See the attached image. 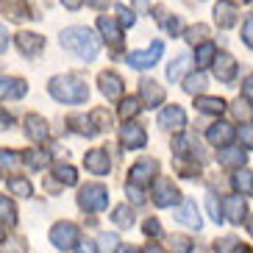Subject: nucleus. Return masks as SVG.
<instances>
[{
  "instance_id": "1",
  "label": "nucleus",
  "mask_w": 253,
  "mask_h": 253,
  "mask_svg": "<svg viewBox=\"0 0 253 253\" xmlns=\"http://www.w3.org/2000/svg\"><path fill=\"white\" fill-rule=\"evenodd\" d=\"M61 47L73 50L75 56L84 59V61H95L97 53H100V42H97V37L92 34L89 28H84V25H73V28L61 31Z\"/></svg>"
},
{
  "instance_id": "2",
  "label": "nucleus",
  "mask_w": 253,
  "mask_h": 253,
  "mask_svg": "<svg viewBox=\"0 0 253 253\" xmlns=\"http://www.w3.org/2000/svg\"><path fill=\"white\" fill-rule=\"evenodd\" d=\"M47 92H50V97H56L59 103H84L86 97H89V86H86V81H81L78 75H53L50 84H47Z\"/></svg>"
},
{
  "instance_id": "3",
  "label": "nucleus",
  "mask_w": 253,
  "mask_h": 253,
  "mask_svg": "<svg viewBox=\"0 0 253 253\" xmlns=\"http://www.w3.org/2000/svg\"><path fill=\"white\" fill-rule=\"evenodd\" d=\"M78 206L84 211H103L109 206V189L103 184H86L78 192Z\"/></svg>"
},
{
  "instance_id": "4",
  "label": "nucleus",
  "mask_w": 253,
  "mask_h": 253,
  "mask_svg": "<svg viewBox=\"0 0 253 253\" xmlns=\"http://www.w3.org/2000/svg\"><path fill=\"white\" fill-rule=\"evenodd\" d=\"M162 53H164V42H156L153 39V45H148L145 50H134V53H128V64L134 70H148V67H153L159 59H162Z\"/></svg>"
},
{
  "instance_id": "5",
  "label": "nucleus",
  "mask_w": 253,
  "mask_h": 253,
  "mask_svg": "<svg viewBox=\"0 0 253 253\" xmlns=\"http://www.w3.org/2000/svg\"><path fill=\"white\" fill-rule=\"evenodd\" d=\"M81 231H78V225L75 223H56L50 228V242L59 251H67V248H73L75 242H81Z\"/></svg>"
},
{
  "instance_id": "6",
  "label": "nucleus",
  "mask_w": 253,
  "mask_h": 253,
  "mask_svg": "<svg viewBox=\"0 0 253 253\" xmlns=\"http://www.w3.org/2000/svg\"><path fill=\"white\" fill-rule=\"evenodd\" d=\"M178 201H181V192L170 178H159L153 184V203L156 206H175Z\"/></svg>"
},
{
  "instance_id": "7",
  "label": "nucleus",
  "mask_w": 253,
  "mask_h": 253,
  "mask_svg": "<svg viewBox=\"0 0 253 253\" xmlns=\"http://www.w3.org/2000/svg\"><path fill=\"white\" fill-rule=\"evenodd\" d=\"M186 126V112L181 106H164L162 114H159V128L162 131H181Z\"/></svg>"
},
{
  "instance_id": "8",
  "label": "nucleus",
  "mask_w": 253,
  "mask_h": 253,
  "mask_svg": "<svg viewBox=\"0 0 253 253\" xmlns=\"http://www.w3.org/2000/svg\"><path fill=\"white\" fill-rule=\"evenodd\" d=\"M14 42H17V50L23 53V56H28V59L39 56L42 47H45V39L39 37V34H34V31H20Z\"/></svg>"
},
{
  "instance_id": "9",
  "label": "nucleus",
  "mask_w": 253,
  "mask_h": 253,
  "mask_svg": "<svg viewBox=\"0 0 253 253\" xmlns=\"http://www.w3.org/2000/svg\"><path fill=\"white\" fill-rule=\"evenodd\" d=\"M159 170V164L153 162V159H139V162L131 167V181L128 184H134V186H145V184H150L153 181V172Z\"/></svg>"
},
{
  "instance_id": "10",
  "label": "nucleus",
  "mask_w": 253,
  "mask_h": 253,
  "mask_svg": "<svg viewBox=\"0 0 253 253\" xmlns=\"http://www.w3.org/2000/svg\"><path fill=\"white\" fill-rule=\"evenodd\" d=\"M28 92V84L23 78H11V75H0V100H20Z\"/></svg>"
},
{
  "instance_id": "11",
  "label": "nucleus",
  "mask_w": 253,
  "mask_h": 253,
  "mask_svg": "<svg viewBox=\"0 0 253 253\" xmlns=\"http://www.w3.org/2000/svg\"><path fill=\"white\" fill-rule=\"evenodd\" d=\"M84 167L92 172V175H106L112 162H109V153L103 148H95V150H86V156H84Z\"/></svg>"
},
{
  "instance_id": "12",
  "label": "nucleus",
  "mask_w": 253,
  "mask_h": 253,
  "mask_svg": "<svg viewBox=\"0 0 253 253\" xmlns=\"http://www.w3.org/2000/svg\"><path fill=\"white\" fill-rule=\"evenodd\" d=\"M120 142H123V148H145V142H148V136H145V131H142L136 123H123V128H120Z\"/></svg>"
},
{
  "instance_id": "13",
  "label": "nucleus",
  "mask_w": 253,
  "mask_h": 253,
  "mask_svg": "<svg viewBox=\"0 0 253 253\" xmlns=\"http://www.w3.org/2000/svg\"><path fill=\"white\" fill-rule=\"evenodd\" d=\"M97 84H100V92H103L109 100H120V97H123V78H120L117 73L103 70V73L97 75Z\"/></svg>"
},
{
  "instance_id": "14",
  "label": "nucleus",
  "mask_w": 253,
  "mask_h": 253,
  "mask_svg": "<svg viewBox=\"0 0 253 253\" xmlns=\"http://www.w3.org/2000/svg\"><path fill=\"white\" fill-rule=\"evenodd\" d=\"M223 211H225V217H228V223L239 225L242 220H245V214H248L245 198H242V195H231V198H225V203H223Z\"/></svg>"
},
{
  "instance_id": "15",
  "label": "nucleus",
  "mask_w": 253,
  "mask_h": 253,
  "mask_svg": "<svg viewBox=\"0 0 253 253\" xmlns=\"http://www.w3.org/2000/svg\"><path fill=\"white\" fill-rule=\"evenodd\" d=\"M97 31L106 42H112L114 47L123 45V31H120V23L112 20V17H97Z\"/></svg>"
},
{
  "instance_id": "16",
  "label": "nucleus",
  "mask_w": 253,
  "mask_h": 253,
  "mask_svg": "<svg viewBox=\"0 0 253 253\" xmlns=\"http://www.w3.org/2000/svg\"><path fill=\"white\" fill-rule=\"evenodd\" d=\"M206 139L211 142L214 148H225V145L234 139V128H231L228 123H223V120H220V123H214V126L206 131Z\"/></svg>"
},
{
  "instance_id": "17",
  "label": "nucleus",
  "mask_w": 253,
  "mask_h": 253,
  "mask_svg": "<svg viewBox=\"0 0 253 253\" xmlns=\"http://www.w3.org/2000/svg\"><path fill=\"white\" fill-rule=\"evenodd\" d=\"M214 75L220 81H234V75H237V59L231 56V53H220L214 61Z\"/></svg>"
},
{
  "instance_id": "18",
  "label": "nucleus",
  "mask_w": 253,
  "mask_h": 253,
  "mask_svg": "<svg viewBox=\"0 0 253 253\" xmlns=\"http://www.w3.org/2000/svg\"><path fill=\"white\" fill-rule=\"evenodd\" d=\"M23 126H25V134H28V139H34V142L47 139V123L39 117V114H28Z\"/></svg>"
},
{
  "instance_id": "19",
  "label": "nucleus",
  "mask_w": 253,
  "mask_h": 253,
  "mask_svg": "<svg viewBox=\"0 0 253 253\" xmlns=\"http://www.w3.org/2000/svg\"><path fill=\"white\" fill-rule=\"evenodd\" d=\"M139 92H142V100L153 109V106H159L164 100V89L159 86L156 81H150V78H142V84H139Z\"/></svg>"
},
{
  "instance_id": "20",
  "label": "nucleus",
  "mask_w": 253,
  "mask_h": 253,
  "mask_svg": "<svg viewBox=\"0 0 253 253\" xmlns=\"http://www.w3.org/2000/svg\"><path fill=\"white\" fill-rule=\"evenodd\" d=\"M153 14L162 17V20H159V25H162V28L167 31L170 37H178V34H184V23H181V17L167 14V11H164V6H156V8H153Z\"/></svg>"
},
{
  "instance_id": "21",
  "label": "nucleus",
  "mask_w": 253,
  "mask_h": 253,
  "mask_svg": "<svg viewBox=\"0 0 253 253\" xmlns=\"http://www.w3.org/2000/svg\"><path fill=\"white\" fill-rule=\"evenodd\" d=\"M214 20H217V25L231 28V25L237 23V8H234V3H228V0H220V3L214 6Z\"/></svg>"
},
{
  "instance_id": "22",
  "label": "nucleus",
  "mask_w": 253,
  "mask_h": 253,
  "mask_svg": "<svg viewBox=\"0 0 253 253\" xmlns=\"http://www.w3.org/2000/svg\"><path fill=\"white\" fill-rule=\"evenodd\" d=\"M175 220L189 225V228H201V214H198V206L192 201H184V206L175 211Z\"/></svg>"
},
{
  "instance_id": "23",
  "label": "nucleus",
  "mask_w": 253,
  "mask_h": 253,
  "mask_svg": "<svg viewBox=\"0 0 253 253\" xmlns=\"http://www.w3.org/2000/svg\"><path fill=\"white\" fill-rule=\"evenodd\" d=\"M195 109H201L203 114H223L225 112V100H223V97L198 95V97H195Z\"/></svg>"
},
{
  "instance_id": "24",
  "label": "nucleus",
  "mask_w": 253,
  "mask_h": 253,
  "mask_svg": "<svg viewBox=\"0 0 253 253\" xmlns=\"http://www.w3.org/2000/svg\"><path fill=\"white\" fill-rule=\"evenodd\" d=\"M3 14L8 20H28V6H25V0H3Z\"/></svg>"
},
{
  "instance_id": "25",
  "label": "nucleus",
  "mask_w": 253,
  "mask_h": 253,
  "mask_svg": "<svg viewBox=\"0 0 253 253\" xmlns=\"http://www.w3.org/2000/svg\"><path fill=\"white\" fill-rule=\"evenodd\" d=\"M248 159V153H242V150H234V148H225L217 153V162H220V167H242Z\"/></svg>"
},
{
  "instance_id": "26",
  "label": "nucleus",
  "mask_w": 253,
  "mask_h": 253,
  "mask_svg": "<svg viewBox=\"0 0 253 253\" xmlns=\"http://www.w3.org/2000/svg\"><path fill=\"white\" fill-rule=\"evenodd\" d=\"M189 53H181V56H175V59L170 61V67H167V78L170 81H181L184 78V73L189 70Z\"/></svg>"
},
{
  "instance_id": "27",
  "label": "nucleus",
  "mask_w": 253,
  "mask_h": 253,
  "mask_svg": "<svg viewBox=\"0 0 253 253\" xmlns=\"http://www.w3.org/2000/svg\"><path fill=\"white\" fill-rule=\"evenodd\" d=\"M20 164H23V159H20L17 150L0 148V170H3V172H17V170H20Z\"/></svg>"
},
{
  "instance_id": "28",
  "label": "nucleus",
  "mask_w": 253,
  "mask_h": 253,
  "mask_svg": "<svg viewBox=\"0 0 253 253\" xmlns=\"http://www.w3.org/2000/svg\"><path fill=\"white\" fill-rule=\"evenodd\" d=\"M217 56H220V53H217L214 42H203V45L198 47V56H195V59H198V67H211L217 61Z\"/></svg>"
},
{
  "instance_id": "29",
  "label": "nucleus",
  "mask_w": 253,
  "mask_h": 253,
  "mask_svg": "<svg viewBox=\"0 0 253 253\" xmlns=\"http://www.w3.org/2000/svg\"><path fill=\"white\" fill-rule=\"evenodd\" d=\"M23 162L34 170H42V167L50 164V153H45V150H23Z\"/></svg>"
},
{
  "instance_id": "30",
  "label": "nucleus",
  "mask_w": 253,
  "mask_h": 253,
  "mask_svg": "<svg viewBox=\"0 0 253 253\" xmlns=\"http://www.w3.org/2000/svg\"><path fill=\"white\" fill-rule=\"evenodd\" d=\"M70 126H73L78 134H84V136L97 134V128H95V123H92V117H86V114H75V117H70Z\"/></svg>"
},
{
  "instance_id": "31",
  "label": "nucleus",
  "mask_w": 253,
  "mask_h": 253,
  "mask_svg": "<svg viewBox=\"0 0 253 253\" xmlns=\"http://www.w3.org/2000/svg\"><path fill=\"white\" fill-rule=\"evenodd\" d=\"M0 220L6 225H14L17 223V209H14V201L6 198V195H0Z\"/></svg>"
},
{
  "instance_id": "32",
  "label": "nucleus",
  "mask_w": 253,
  "mask_h": 253,
  "mask_svg": "<svg viewBox=\"0 0 253 253\" xmlns=\"http://www.w3.org/2000/svg\"><path fill=\"white\" fill-rule=\"evenodd\" d=\"M234 189H237L239 195H253V175L248 170H239L237 175H234Z\"/></svg>"
},
{
  "instance_id": "33",
  "label": "nucleus",
  "mask_w": 253,
  "mask_h": 253,
  "mask_svg": "<svg viewBox=\"0 0 253 253\" xmlns=\"http://www.w3.org/2000/svg\"><path fill=\"white\" fill-rule=\"evenodd\" d=\"M114 20L120 23V28H131V25L136 23V14L128 6H123V3H120V6H114Z\"/></svg>"
},
{
  "instance_id": "34",
  "label": "nucleus",
  "mask_w": 253,
  "mask_h": 253,
  "mask_svg": "<svg viewBox=\"0 0 253 253\" xmlns=\"http://www.w3.org/2000/svg\"><path fill=\"white\" fill-rule=\"evenodd\" d=\"M139 114V100L136 97H123V103H120V117L126 120H131V117H136Z\"/></svg>"
},
{
  "instance_id": "35",
  "label": "nucleus",
  "mask_w": 253,
  "mask_h": 253,
  "mask_svg": "<svg viewBox=\"0 0 253 253\" xmlns=\"http://www.w3.org/2000/svg\"><path fill=\"white\" fill-rule=\"evenodd\" d=\"M112 220L120 225V228H128V225L134 223V211H131L128 206H117V209L112 211Z\"/></svg>"
},
{
  "instance_id": "36",
  "label": "nucleus",
  "mask_w": 253,
  "mask_h": 253,
  "mask_svg": "<svg viewBox=\"0 0 253 253\" xmlns=\"http://www.w3.org/2000/svg\"><path fill=\"white\" fill-rule=\"evenodd\" d=\"M203 86H206V75H203V73H192L184 81V89L189 92V95H195V97H198V92H201Z\"/></svg>"
},
{
  "instance_id": "37",
  "label": "nucleus",
  "mask_w": 253,
  "mask_h": 253,
  "mask_svg": "<svg viewBox=\"0 0 253 253\" xmlns=\"http://www.w3.org/2000/svg\"><path fill=\"white\" fill-rule=\"evenodd\" d=\"M175 167H178V172L184 175V178H195V175L201 172L198 159H192V162H186V159H175Z\"/></svg>"
},
{
  "instance_id": "38",
  "label": "nucleus",
  "mask_w": 253,
  "mask_h": 253,
  "mask_svg": "<svg viewBox=\"0 0 253 253\" xmlns=\"http://www.w3.org/2000/svg\"><path fill=\"white\" fill-rule=\"evenodd\" d=\"M89 117H92V123H95L97 131H109V126H112V114L106 112V109H95Z\"/></svg>"
},
{
  "instance_id": "39",
  "label": "nucleus",
  "mask_w": 253,
  "mask_h": 253,
  "mask_svg": "<svg viewBox=\"0 0 253 253\" xmlns=\"http://www.w3.org/2000/svg\"><path fill=\"white\" fill-rule=\"evenodd\" d=\"M56 178H59L64 186H73L75 181H78V175H75V170L70 167V164H59V167H56Z\"/></svg>"
},
{
  "instance_id": "40",
  "label": "nucleus",
  "mask_w": 253,
  "mask_h": 253,
  "mask_svg": "<svg viewBox=\"0 0 253 253\" xmlns=\"http://www.w3.org/2000/svg\"><path fill=\"white\" fill-rule=\"evenodd\" d=\"M8 189H11L17 198H31V192H34L25 178H11V181H8Z\"/></svg>"
},
{
  "instance_id": "41",
  "label": "nucleus",
  "mask_w": 253,
  "mask_h": 253,
  "mask_svg": "<svg viewBox=\"0 0 253 253\" xmlns=\"http://www.w3.org/2000/svg\"><path fill=\"white\" fill-rule=\"evenodd\" d=\"M231 112H234V117H237V120H251L253 109H251V103H248V100H242V97H239L237 103H234V109H231Z\"/></svg>"
},
{
  "instance_id": "42",
  "label": "nucleus",
  "mask_w": 253,
  "mask_h": 253,
  "mask_svg": "<svg viewBox=\"0 0 253 253\" xmlns=\"http://www.w3.org/2000/svg\"><path fill=\"white\" fill-rule=\"evenodd\" d=\"M170 248L175 253H189L192 251V239L189 237H170Z\"/></svg>"
},
{
  "instance_id": "43",
  "label": "nucleus",
  "mask_w": 253,
  "mask_h": 253,
  "mask_svg": "<svg viewBox=\"0 0 253 253\" xmlns=\"http://www.w3.org/2000/svg\"><path fill=\"white\" fill-rule=\"evenodd\" d=\"M206 34H209L206 25H192L189 31H184L186 42H192V45H198V39H206Z\"/></svg>"
},
{
  "instance_id": "44",
  "label": "nucleus",
  "mask_w": 253,
  "mask_h": 253,
  "mask_svg": "<svg viewBox=\"0 0 253 253\" xmlns=\"http://www.w3.org/2000/svg\"><path fill=\"white\" fill-rule=\"evenodd\" d=\"M206 209H209V214H211L214 223H223V220H220V217H223V209H220V203H217L214 195H209V198H206Z\"/></svg>"
},
{
  "instance_id": "45",
  "label": "nucleus",
  "mask_w": 253,
  "mask_h": 253,
  "mask_svg": "<svg viewBox=\"0 0 253 253\" xmlns=\"http://www.w3.org/2000/svg\"><path fill=\"white\" fill-rule=\"evenodd\" d=\"M237 134H239V139H242V145H245L248 150H253V126L251 123H242V128H239Z\"/></svg>"
},
{
  "instance_id": "46",
  "label": "nucleus",
  "mask_w": 253,
  "mask_h": 253,
  "mask_svg": "<svg viewBox=\"0 0 253 253\" xmlns=\"http://www.w3.org/2000/svg\"><path fill=\"white\" fill-rule=\"evenodd\" d=\"M0 253H28V248H25L23 239H11L8 245H3V251Z\"/></svg>"
},
{
  "instance_id": "47",
  "label": "nucleus",
  "mask_w": 253,
  "mask_h": 253,
  "mask_svg": "<svg viewBox=\"0 0 253 253\" xmlns=\"http://www.w3.org/2000/svg\"><path fill=\"white\" fill-rule=\"evenodd\" d=\"M234 248H237V239H234V237H225V239H217L214 251H217V253H228V251H234Z\"/></svg>"
},
{
  "instance_id": "48",
  "label": "nucleus",
  "mask_w": 253,
  "mask_h": 253,
  "mask_svg": "<svg viewBox=\"0 0 253 253\" xmlns=\"http://www.w3.org/2000/svg\"><path fill=\"white\" fill-rule=\"evenodd\" d=\"M242 42H245L248 47H253V17L242 23Z\"/></svg>"
},
{
  "instance_id": "49",
  "label": "nucleus",
  "mask_w": 253,
  "mask_h": 253,
  "mask_svg": "<svg viewBox=\"0 0 253 253\" xmlns=\"http://www.w3.org/2000/svg\"><path fill=\"white\" fill-rule=\"evenodd\" d=\"M126 192H128V198H131V201H134V203H145V192H142L139 186L128 184V186H126Z\"/></svg>"
},
{
  "instance_id": "50",
  "label": "nucleus",
  "mask_w": 253,
  "mask_h": 253,
  "mask_svg": "<svg viewBox=\"0 0 253 253\" xmlns=\"http://www.w3.org/2000/svg\"><path fill=\"white\" fill-rule=\"evenodd\" d=\"M242 95H245L248 103H253V73L248 75L245 81H242Z\"/></svg>"
},
{
  "instance_id": "51",
  "label": "nucleus",
  "mask_w": 253,
  "mask_h": 253,
  "mask_svg": "<svg viewBox=\"0 0 253 253\" xmlns=\"http://www.w3.org/2000/svg\"><path fill=\"white\" fill-rule=\"evenodd\" d=\"M145 234H148V237H159V234H162V225H159V220H153V217H150L148 223H145Z\"/></svg>"
},
{
  "instance_id": "52",
  "label": "nucleus",
  "mask_w": 253,
  "mask_h": 253,
  "mask_svg": "<svg viewBox=\"0 0 253 253\" xmlns=\"http://www.w3.org/2000/svg\"><path fill=\"white\" fill-rule=\"evenodd\" d=\"M100 242H103V248H114V245H117V237H114V234H103Z\"/></svg>"
},
{
  "instance_id": "53",
  "label": "nucleus",
  "mask_w": 253,
  "mask_h": 253,
  "mask_svg": "<svg viewBox=\"0 0 253 253\" xmlns=\"http://www.w3.org/2000/svg\"><path fill=\"white\" fill-rule=\"evenodd\" d=\"M6 47H8V34H6V28L0 25V53L6 50Z\"/></svg>"
},
{
  "instance_id": "54",
  "label": "nucleus",
  "mask_w": 253,
  "mask_h": 253,
  "mask_svg": "<svg viewBox=\"0 0 253 253\" xmlns=\"http://www.w3.org/2000/svg\"><path fill=\"white\" fill-rule=\"evenodd\" d=\"M78 253H97V248H95V242H81Z\"/></svg>"
},
{
  "instance_id": "55",
  "label": "nucleus",
  "mask_w": 253,
  "mask_h": 253,
  "mask_svg": "<svg viewBox=\"0 0 253 253\" xmlns=\"http://www.w3.org/2000/svg\"><path fill=\"white\" fill-rule=\"evenodd\" d=\"M8 126H11V117H8L3 109H0V128H8Z\"/></svg>"
},
{
  "instance_id": "56",
  "label": "nucleus",
  "mask_w": 253,
  "mask_h": 253,
  "mask_svg": "<svg viewBox=\"0 0 253 253\" xmlns=\"http://www.w3.org/2000/svg\"><path fill=\"white\" fill-rule=\"evenodd\" d=\"M61 6H64V8H73V11H75V8L81 6V0H61Z\"/></svg>"
},
{
  "instance_id": "57",
  "label": "nucleus",
  "mask_w": 253,
  "mask_h": 253,
  "mask_svg": "<svg viewBox=\"0 0 253 253\" xmlns=\"http://www.w3.org/2000/svg\"><path fill=\"white\" fill-rule=\"evenodd\" d=\"M142 253H164V248H162V245H153V242H150V245L145 248Z\"/></svg>"
},
{
  "instance_id": "58",
  "label": "nucleus",
  "mask_w": 253,
  "mask_h": 253,
  "mask_svg": "<svg viewBox=\"0 0 253 253\" xmlns=\"http://www.w3.org/2000/svg\"><path fill=\"white\" fill-rule=\"evenodd\" d=\"M117 253H136V248H131V245H120V248H117Z\"/></svg>"
},
{
  "instance_id": "59",
  "label": "nucleus",
  "mask_w": 253,
  "mask_h": 253,
  "mask_svg": "<svg viewBox=\"0 0 253 253\" xmlns=\"http://www.w3.org/2000/svg\"><path fill=\"white\" fill-rule=\"evenodd\" d=\"M89 6H95V8H103V6H106V0H89Z\"/></svg>"
},
{
  "instance_id": "60",
  "label": "nucleus",
  "mask_w": 253,
  "mask_h": 253,
  "mask_svg": "<svg viewBox=\"0 0 253 253\" xmlns=\"http://www.w3.org/2000/svg\"><path fill=\"white\" fill-rule=\"evenodd\" d=\"M234 253H253V251H251V248H242V245H237V248H234Z\"/></svg>"
},
{
  "instance_id": "61",
  "label": "nucleus",
  "mask_w": 253,
  "mask_h": 253,
  "mask_svg": "<svg viewBox=\"0 0 253 253\" xmlns=\"http://www.w3.org/2000/svg\"><path fill=\"white\" fill-rule=\"evenodd\" d=\"M248 228H251V234H253V217H251V220H248Z\"/></svg>"
},
{
  "instance_id": "62",
  "label": "nucleus",
  "mask_w": 253,
  "mask_h": 253,
  "mask_svg": "<svg viewBox=\"0 0 253 253\" xmlns=\"http://www.w3.org/2000/svg\"><path fill=\"white\" fill-rule=\"evenodd\" d=\"M0 239H3V228H0Z\"/></svg>"
}]
</instances>
